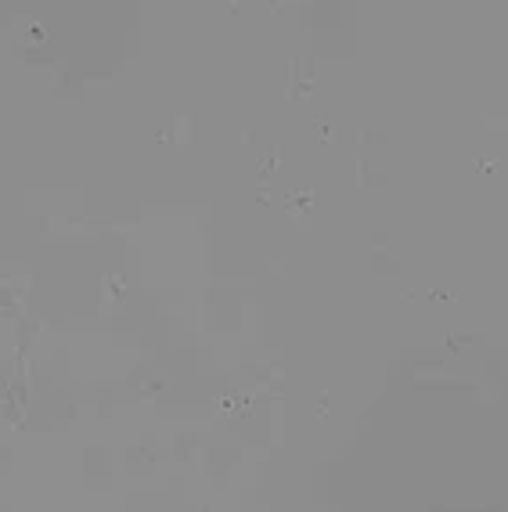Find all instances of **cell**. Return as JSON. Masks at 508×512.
Returning <instances> with one entry per match:
<instances>
[{"mask_svg":"<svg viewBox=\"0 0 508 512\" xmlns=\"http://www.w3.org/2000/svg\"><path fill=\"white\" fill-rule=\"evenodd\" d=\"M22 394H26V372H22L19 318L0 296V415H19Z\"/></svg>","mask_w":508,"mask_h":512,"instance_id":"6da1fadb","label":"cell"}]
</instances>
